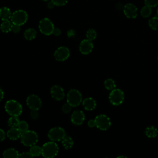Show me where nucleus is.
I'll return each instance as SVG.
<instances>
[{
	"mask_svg": "<svg viewBox=\"0 0 158 158\" xmlns=\"http://www.w3.org/2000/svg\"><path fill=\"white\" fill-rule=\"evenodd\" d=\"M41 155L44 158H53L59 152V147L54 141L45 143L41 147Z\"/></svg>",
	"mask_w": 158,
	"mask_h": 158,
	"instance_id": "nucleus-1",
	"label": "nucleus"
},
{
	"mask_svg": "<svg viewBox=\"0 0 158 158\" xmlns=\"http://www.w3.org/2000/svg\"><path fill=\"white\" fill-rule=\"evenodd\" d=\"M5 110L10 116H19L22 113L23 108L21 104L16 100L7 101L4 106Z\"/></svg>",
	"mask_w": 158,
	"mask_h": 158,
	"instance_id": "nucleus-2",
	"label": "nucleus"
},
{
	"mask_svg": "<svg viewBox=\"0 0 158 158\" xmlns=\"http://www.w3.org/2000/svg\"><path fill=\"white\" fill-rule=\"evenodd\" d=\"M20 141L25 146L31 147L35 145L38 141V136L37 133L32 130H27L22 133Z\"/></svg>",
	"mask_w": 158,
	"mask_h": 158,
	"instance_id": "nucleus-3",
	"label": "nucleus"
},
{
	"mask_svg": "<svg viewBox=\"0 0 158 158\" xmlns=\"http://www.w3.org/2000/svg\"><path fill=\"white\" fill-rule=\"evenodd\" d=\"M67 101L72 107H77L82 101L81 94L78 90L72 89L67 93Z\"/></svg>",
	"mask_w": 158,
	"mask_h": 158,
	"instance_id": "nucleus-4",
	"label": "nucleus"
},
{
	"mask_svg": "<svg viewBox=\"0 0 158 158\" xmlns=\"http://www.w3.org/2000/svg\"><path fill=\"white\" fill-rule=\"evenodd\" d=\"M66 136L65 130L59 127H53L49 130L48 133V138L52 141H59Z\"/></svg>",
	"mask_w": 158,
	"mask_h": 158,
	"instance_id": "nucleus-5",
	"label": "nucleus"
},
{
	"mask_svg": "<svg viewBox=\"0 0 158 158\" xmlns=\"http://www.w3.org/2000/svg\"><path fill=\"white\" fill-rule=\"evenodd\" d=\"M28 19L27 13L23 10H18L14 12L12 14L10 20L12 24L22 25H23Z\"/></svg>",
	"mask_w": 158,
	"mask_h": 158,
	"instance_id": "nucleus-6",
	"label": "nucleus"
},
{
	"mask_svg": "<svg viewBox=\"0 0 158 158\" xmlns=\"http://www.w3.org/2000/svg\"><path fill=\"white\" fill-rule=\"evenodd\" d=\"M109 99L110 103L114 106L121 104L124 100V93L120 89H114L109 94Z\"/></svg>",
	"mask_w": 158,
	"mask_h": 158,
	"instance_id": "nucleus-7",
	"label": "nucleus"
},
{
	"mask_svg": "<svg viewBox=\"0 0 158 158\" xmlns=\"http://www.w3.org/2000/svg\"><path fill=\"white\" fill-rule=\"evenodd\" d=\"M54 28L52 22L48 18L43 19L39 23L40 31L45 35L52 34Z\"/></svg>",
	"mask_w": 158,
	"mask_h": 158,
	"instance_id": "nucleus-8",
	"label": "nucleus"
},
{
	"mask_svg": "<svg viewBox=\"0 0 158 158\" xmlns=\"http://www.w3.org/2000/svg\"><path fill=\"white\" fill-rule=\"evenodd\" d=\"M94 120L96 123V127L101 130H106L111 125L110 118L104 114H100L97 115L95 117Z\"/></svg>",
	"mask_w": 158,
	"mask_h": 158,
	"instance_id": "nucleus-9",
	"label": "nucleus"
},
{
	"mask_svg": "<svg viewBox=\"0 0 158 158\" xmlns=\"http://www.w3.org/2000/svg\"><path fill=\"white\" fill-rule=\"evenodd\" d=\"M26 102L31 110H38L42 106V101L41 99L36 94L29 95L27 98Z\"/></svg>",
	"mask_w": 158,
	"mask_h": 158,
	"instance_id": "nucleus-10",
	"label": "nucleus"
},
{
	"mask_svg": "<svg viewBox=\"0 0 158 158\" xmlns=\"http://www.w3.org/2000/svg\"><path fill=\"white\" fill-rule=\"evenodd\" d=\"M54 56L57 60L64 61L69 58L70 56V51L67 47L61 46L56 50Z\"/></svg>",
	"mask_w": 158,
	"mask_h": 158,
	"instance_id": "nucleus-11",
	"label": "nucleus"
},
{
	"mask_svg": "<svg viewBox=\"0 0 158 158\" xmlns=\"http://www.w3.org/2000/svg\"><path fill=\"white\" fill-rule=\"evenodd\" d=\"M51 95L52 98L57 101L62 100L65 97V92L64 89L59 85H54L51 88Z\"/></svg>",
	"mask_w": 158,
	"mask_h": 158,
	"instance_id": "nucleus-12",
	"label": "nucleus"
},
{
	"mask_svg": "<svg viewBox=\"0 0 158 158\" xmlns=\"http://www.w3.org/2000/svg\"><path fill=\"white\" fill-rule=\"evenodd\" d=\"M70 119L73 124L75 125H81L85 119V114L83 111L80 110H75L72 112Z\"/></svg>",
	"mask_w": 158,
	"mask_h": 158,
	"instance_id": "nucleus-13",
	"label": "nucleus"
},
{
	"mask_svg": "<svg viewBox=\"0 0 158 158\" xmlns=\"http://www.w3.org/2000/svg\"><path fill=\"white\" fill-rule=\"evenodd\" d=\"M123 12L127 18L135 19L137 16V8L134 4L128 3L124 6Z\"/></svg>",
	"mask_w": 158,
	"mask_h": 158,
	"instance_id": "nucleus-14",
	"label": "nucleus"
},
{
	"mask_svg": "<svg viewBox=\"0 0 158 158\" xmlns=\"http://www.w3.org/2000/svg\"><path fill=\"white\" fill-rule=\"evenodd\" d=\"M93 49V44L91 41L86 39L83 40L80 44L79 49L81 54L86 55L89 54Z\"/></svg>",
	"mask_w": 158,
	"mask_h": 158,
	"instance_id": "nucleus-15",
	"label": "nucleus"
},
{
	"mask_svg": "<svg viewBox=\"0 0 158 158\" xmlns=\"http://www.w3.org/2000/svg\"><path fill=\"white\" fill-rule=\"evenodd\" d=\"M82 104L84 109L86 110H93L96 107V102L92 98H86L82 101Z\"/></svg>",
	"mask_w": 158,
	"mask_h": 158,
	"instance_id": "nucleus-16",
	"label": "nucleus"
},
{
	"mask_svg": "<svg viewBox=\"0 0 158 158\" xmlns=\"http://www.w3.org/2000/svg\"><path fill=\"white\" fill-rule=\"evenodd\" d=\"M22 132L17 127L10 128L7 132V137L11 140H17L20 138Z\"/></svg>",
	"mask_w": 158,
	"mask_h": 158,
	"instance_id": "nucleus-17",
	"label": "nucleus"
},
{
	"mask_svg": "<svg viewBox=\"0 0 158 158\" xmlns=\"http://www.w3.org/2000/svg\"><path fill=\"white\" fill-rule=\"evenodd\" d=\"M2 155L4 158H19V153L14 148H8L3 152Z\"/></svg>",
	"mask_w": 158,
	"mask_h": 158,
	"instance_id": "nucleus-18",
	"label": "nucleus"
},
{
	"mask_svg": "<svg viewBox=\"0 0 158 158\" xmlns=\"http://www.w3.org/2000/svg\"><path fill=\"white\" fill-rule=\"evenodd\" d=\"M12 16L10 9L6 7L0 8V18L2 21L9 20Z\"/></svg>",
	"mask_w": 158,
	"mask_h": 158,
	"instance_id": "nucleus-19",
	"label": "nucleus"
},
{
	"mask_svg": "<svg viewBox=\"0 0 158 158\" xmlns=\"http://www.w3.org/2000/svg\"><path fill=\"white\" fill-rule=\"evenodd\" d=\"M144 132L146 136H148V138H155L157 135L158 130L154 126H151V127H147Z\"/></svg>",
	"mask_w": 158,
	"mask_h": 158,
	"instance_id": "nucleus-20",
	"label": "nucleus"
},
{
	"mask_svg": "<svg viewBox=\"0 0 158 158\" xmlns=\"http://www.w3.org/2000/svg\"><path fill=\"white\" fill-rule=\"evenodd\" d=\"M62 144L63 147L65 149H70L73 145V141L72 138L70 136H65L62 139Z\"/></svg>",
	"mask_w": 158,
	"mask_h": 158,
	"instance_id": "nucleus-21",
	"label": "nucleus"
},
{
	"mask_svg": "<svg viewBox=\"0 0 158 158\" xmlns=\"http://www.w3.org/2000/svg\"><path fill=\"white\" fill-rule=\"evenodd\" d=\"M12 23L11 22H10L9 20H5L3 21L2 23L1 24L0 28L2 31L4 33H7L12 30Z\"/></svg>",
	"mask_w": 158,
	"mask_h": 158,
	"instance_id": "nucleus-22",
	"label": "nucleus"
},
{
	"mask_svg": "<svg viewBox=\"0 0 158 158\" xmlns=\"http://www.w3.org/2000/svg\"><path fill=\"white\" fill-rule=\"evenodd\" d=\"M36 36V31L33 28H28L24 32V36L28 40H32L35 38Z\"/></svg>",
	"mask_w": 158,
	"mask_h": 158,
	"instance_id": "nucleus-23",
	"label": "nucleus"
},
{
	"mask_svg": "<svg viewBox=\"0 0 158 158\" xmlns=\"http://www.w3.org/2000/svg\"><path fill=\"white\" fill-rule=\"evenodd\" d=\"M41 148L37 145H33L30 147V153L33 156V157H38L40 156L41 154Z\"/></svg>",
	"mask_w": 158,
	"mask_h": 158,
	"instance_id": "nucleus-24",
	"label": "nucleus"
},
{
	"mask_svg": "<svg viewBox=\"0 0 158 158\" xmlns=\"http://www.w3.org/2000/svg\"><path fill=\"white\" fill-rule=\"evenodd\" d=\"M8 125L10 128L17 127L20 122L18 116H11L8 120Z\"/></svg>",
	"mask_w": 158,
	"mask_h": 158,
	"instance_id": "nucleus-25",
	"label": "nucleus"
},
{
	"mask_svg": "<svg viewBox=\"0 0 158 158\" xmlns=\"http://www.w3.org/2000/svg\"><path fill=\"white\" fill-rule=\"evenodd\" d=\"M104 86L108 90H113L116 87V84L114 80L111 78L107 79L104 81Z\"/></svg>",
	"mask_w": 158,
	"mask_h": 158,
	"instance_id": "nucleus-26",
	"label": "nucleus"
},
{
	"mask_svg": "<svg viewBox=\"0 0 158 158\" xmlns=\"http://www.w3.org/2000/svg\"><path fill=\"white\" fill-rule=\"evenodd\" d=\"M141 15L142 17H148L152 12V10H151V7L145 5L144 6H143L141 9Z\"/></svg>",
	"mask_w": 158,
	"mask_h": 158,
	"instance_id": "nucleus-27",
	"label": "nucleus"
},
{
	"mask_svg": "<svg viewBox=\"0 0 158 158\" xmlns=\"http://www.w3.org/2000/svg\"><path fill=\"white\" fill-rule=\"evenodd\" d=\"M150 28L154 30H158V17H154L151 18L148 22Z\"/></svg>",
	"mask_w": 158,
	"mask_h": 158,
	"instance_id": "nucleus-28",
	"label": "nucleus"
},
{
	"mask_svg": "<svg viewBox=\"0 0 158 158\" xmlns=\"http://www.w3.org/2000/svg\"><path fill=\"white\" fill-rule=\"evenodd\" d=\"M17 128L20 130V131L22 133H23V132L28 130V124L27 123V122H25L24 120L20 121Z\"/></svg>",
	"mask_w": 158,
	"mask_h": 158,
	"instance_id": "nucleus-29",
	"label": "nucleus"
},
{
	"mask_svg": "<svg viewBox=\"0 0 158 158\" xmlns=\"http://www.w3.org/2000/svg\"><path fill=\"white\" fill-rule=\"evenodd\" d=\"M96 36H97L96 32L93 29H89L86 32V38L88 40L90 41L94 40L96 38Z\"/></svg>",
	"mask_w": 158,
	"mask_h": 158,
	"instance_id": "nucleus-30",
	"label": "nucleus"
},
{
	"mask_svg": "<svg viewBox=\"0 0 158 158\" xmlns=\"http://www.w3.org/2000/svg\"><path fill=\"white\" fill-rule=\"evenodd\" d=\"M145 5L151 7L158 6V0H144Z\"/></svg>",
	"mask_w": 158,
	"mask_h": 158,
	"instance_id": "nucleus-31",
	"label": "nucleus"
},
{
	"mask_svg": "<svg viewBox=\"0 0 158 158\" xmlns=\"http://www.w3.org/2000/svg\"><path fill=\"white\" fill-rule=\"evenodd\" d=\"M72 106L71 105H70L68 102L64 104L62 107V110L64 113L65 114H67V113H69L71 110H72Z\"/></svg>",
	"mask_w": 158,
	"mask_h": 158,
	"instance_id": "nucleus-32",
	"label": "nucleus"
},
{
	"mask_svg": "<svg viewBox=\"0 0 158 158\" xmlns=\"http://www.w3.org/2000/svg\"><path fill=\"white\" fill-rule=\"evenodd\" d=\"M56 6H64L67 2V0H51Z\"/></svg>",
	"mask_w": 158,
	"mask_h": 158,
	"instance_id": "nucleus-33",
	"label": "nucleus"
},
{
	"mask_svg": "<svg viewBox=\"0 0 158 158\" xmlns=\"http://www.w3.org/2000/svg\"><path fill=\"white\" fill-rule=\"evenodd\" d=\"M35 157H33L30 153L27 152H22L21 154H19V158H34Z\"/></svg>",
	"mask_w": 158,
	"mask_h": 158,
	"instance_id": "nucleus-34",
	"label": "nucleus"
},
{
	"mask_svg": "<svg viewBox=\"0 0 158 158\" xmlns=\"http://www.w3.org/2000/svg\"><path fill=\"white\" fill-rule=\"evenodd\" d=\"M30 117L32 119H36L39 117V114L38 110H31L30 112Z\"/></svg>",
	"mask_w": 158,
	"mask_h": 158,
	"instance_id": "nucleus-35",
	"label": "nucleus"
},
{
	"mask_svg": "<svg viewBox=\"0 0 158 158\" xmlns=\"http://www.w3.org/2000/svg\"><path fill=\"white\" fill-rule=\"evenodd\" d=\"M12 30L14 32V33H19L20 30V26L18 25H15V24H12Z\"/></svg>",
	"mask_w": 158,
	"mask_h": 158,
	"instance_id": "nucleus-36",
	"label": "nucleus"
},
{
	"mask_svg": "<svg viewBox=\"0 0 158 158\" xmlns=\"http://www.w3.org/2000/svg\"><path fill=\"white\" fill-rule=\"evenodd\" d=\"M5 138H6V134L4 131L0 128V141L4 140Z\"/></svg>",
	"mask_w": 158,
	"mask_h": 158,
	"instance_id": "nucleus-37",
	"label": "nucleus"
},
{
	"mask_svg": "<svg viewBox=\"0 0 158 158\" xmlns=\"http://www.w3.org/2000/svg\"><path fill=\"white\" fill-rule=\"evenodd\" d=\"M88 125L89 127H91V128L95 127L96 126V123H95L94 119V120H93V119L89 120L88 122Z\"/></svg>",
	"mask_w": 158,
	"mask_h": 158,
	"instance_id": "nucleus-38",
	"label": "nucleus"
},
{
	"mask_svg": "<svg viewBox=\"0 0 158 158\" xmlns=\"http://www.w3.org/2000/svg\"><path fill=\"white\" fill-rule=\"evenodd\" d=\"M61 31L59 28H54L52 34H54L55 36H59L60 35Z\"/></svg>",
	"mask_w": 158,
	"mask_h": 158,
	"instance_id": "nucleus-39",
	"label": "nucleus"
},
{
	"mask_svg": "<svg viewBox=\"0 0 158 158\" xmlns=\"http://www.w3.org/2000/svg\"><path fill=\"white\" fill-rule=\"evenodd\" d=\"M67 35L69 37H73L75 36V31L73 30H70L67 32Z\"/></svg>",
	"mask_w": 158,
	"mask_h": 158,
	"instance_id": "nucleus-40",
	"label": "nucleus"
},
{
	"mask_svg": "<svg viewBox=\"0 0 158 158\" xmlns=\"http://www.w3.org/2000/svg\"><path fill=\"white\" fill-rule=\"evenodd\" d=\"M116 8H117L118 10H123L124 6H123V4H122V3H118V4L116 5Z\"/></svg>",
	"mask_w": 158,
	"mask_h": 158,
	"instance_id": "nucleus-41",
	"label": "nucleus"
},
{
	"mask_svg": "<svg viewBox=\"0 0 158 158\" xmlns=\"http://www.w3.org/2000/svg\"><path fill=\"white\" fill-rule=\"evenodd\" d=\"M55 6H56V5L54 4V3L52 1H49V2L48 3V8H49V9L53 8Z\"/></svg>",
	"mask_w": 158,
	"mask_h": 158,
	"instance_id": "nucleus-42",
	"label": "nucleus"
},
{
	"mask_svg": "<svg viewBox=\"0 0 158 158\" xmlns=\"http://www.w3.org/2000/svg\"><path fill=\"white\" fill-rule=\"evenodd\" d=\"M3 98H4V91L0 88V101H1V100L3 99Z\"/></svg>",
	"mask_w": 158,
	"mask_h": 158,
	"instance_id": "nucleus-43",
	"label": "nucleus"
},
{
	"mask_svg": "<svg viewBox=\"0 0 158 158\" xmlns=\"http://www.w3.org/2000/svg\"><path fill=\"white\" fill-rule=\"evenodd\" d=\"M116 158H128V157H126V156H118V157H117Z\"/></svg>",
	"mask_w": 158,
	"mask_h": 158,
	"instance_id": "nucleus-44",
	"label": "nucleus"
},
{
	"mask_svg": "<svg viewBox=\"0 0 158 158\" xmlns=\"http://www.w3.org/2000/svg\"><path fill=\"white\" fill-rule=\"evenodd\" d=\"M157 14L158 15V7H157Z\"/></svg>",
	"mask_w": 158,
	"mask_h": 158,
	"instance_id": "nucleus-45",
	"label": "nucleus"
},
{
	"mask_svg": "<svg viewBox=\"0 0 158 158\" xmlns=\"http://www.w3.org/2000/svg\"><path fill=\"white\" fill-rule=\"evenodd\" d=\"M43 1H49V0H43Z\"/></svg>",
	"mask_w": 158,
	"mask_h": 158,
	"instance_id": "nucleus-46",
	"label": "nucleus"
},
{
	"mask_svg": "<svg viewBox=\"0 0 158 158\" xmlns=\"http://www.w3.org/2000/svg\"><path fill=\"white\" fill-rule=\"evenodd\" d=\"M157 60H158V56H157Z\"/></svg>",
	"mask_w": 158,
	"mask_h": 158,
	"instance_id": "nucleus-47",
	"label": "nucleus"
}]
</instances>
